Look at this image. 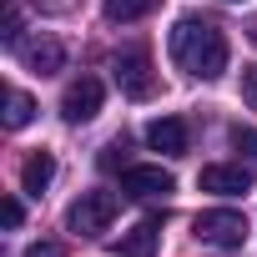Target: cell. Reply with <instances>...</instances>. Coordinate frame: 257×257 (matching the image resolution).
<instances>
[{
	"mask_svg": "<svg viewBox=\"0 0 257 257\" xmlns=\"http://www.w3.org/2000/svg\"><path fill=\"white\" fill-rule=\"evenodd\" d=\"M172 61L187 76H197V81H217L227 71V36H222V26H212L202 16H182L172 26Z\"/></svg>",
	"mask_w": 257,
	"mask_h": 257,
	"instance_id": "6da1fadb",
	"label": "cell"
},
{
	"mask_svg": "<svg viewBox=\"0 0 257 257\" xmlns=\"http://www.w3.org/2000/svg\"><path fill=\"white\" fill-rule=\"evenodd\" d=\"M116 212H121V197H116V192H81V197L66 207V227H71L76 237H101V232L116 222Z\"/></svg>",
	"mask_w": 257,
	"mask_h": 257,
	"instance_id": "7a4b0ae2",
	"label": "cell"
},
{
	"mask_svg": "<svg viewBox=\"0 0 257 257\" xmlns=\"http://www.w3.org/2000/svg\"><path fill=\"white\" fill-rule=\"evenodd\" d=\"M192 232L202 242H212V247H242L247 242V217L232 212V207H212V212H202L192 222Z\"/></svg>",
	"mask_w": 257,
	"mask_h": 257,
	"instance_id": "3957f363",
	"label": "cell"
},
{
	"mask_svg": "<svg viewBox=\"0 0 257 257\" xmlns=\"http://www.w3.org/2000/svg\"><path fill=\"white\" fill-rule=\"evenodd\" d=\"M111 71H116V86H121V96H132V101H147V96L157 91L152 56H147V51H121Z\"/></svg>",
	"mask_w": 257,
	"mask_h": 257,
	"instance_id": "277c9868",
	"label": "cell"
},
{
	"mask_svg": "<svg viewBox=\"0 0 257 257\" xmlns=\"http://www.w3.org/2000/svg\"><path fill=\"white\" fill-rule=\"evenodd\" d=\"M16 56H21V66H26V71H36V76H56V71L66 66V46H61L56 36L21 41V46H16Z\"/></svg>",
	"mask_w": 257,
	"mask_h": 257,
	"instance_id": "5b68a950",
	"label": "cell"
},
{
	"mask_svg": "<svg viewBox=\"0 0 257 257\" xmlns=\"http://www.w3.org/2000/svg\"><path fill=\"white\" fill-rule=\"evenodd\" d=\"M96 111H101V81H96V76L71 81L66 96H61V116H66L71 126H81V121H91Z\"/></svg>",
	"mask_w": 257,
	"mask_h": 257,
	"instance_id": "8992f818",
	"label": "cell"
},
{
	"mask_svg": "<svg viewBox=\"0 0 257 257\" xmlns=\"http://www.w3.org/2000/svg\"><path fill=\"white\" fill-rule=\"evenodd\" d=\"M252 167H227V162H217V167H202V177H197V187L202 192H217V197H242V192H252Z\"/></svg>",
	"mask_w": 257,
	"mask_h": 257,
	"instance_id": "52a82bcc",
	"label": "cell"
},
{
	"mask_svg": "<svg viewBox=\"0 0 257 257\" xmlns=\"http://www.w3.org/2000/svg\"><path fill=\"white\" fill-rule=\"evenodd\" d=\"M121 192H132V197H172L177 192V177L167 167H126L121 172Z\"/></svg>",
	"mask_w": 257,
	"mask_h": 257,
	"instance_id": "ba28073f",
	"label": "cell"
},
{
	"mask_svg": "<svg viewBox=\"0 0 257 257\" xmlns=\"http://www.w3.org/2000/svg\"><path fill=\"white\" fill-rule=\"evenodd\" d=\"M147 147L152 152H167V157H182L187 152V121L182 116H157L147 126Z\"/></svg>",
	"mask_w": 257,
	"mask_h": 257,
	"instance_id": "9c48e42d",
	"label": "cell"
},
{
	"mask_svg": "<svg viewBox=\"0 0 257 257\" xmlns=\"http://www.w3.org/2000/svg\"><path fill=\"white\" fill-rule=\"evenodd\" d=\"M157 237H162V222H157V217H142L132 232H126V237L116 242V252H121V257H152Z\"/></svg>",
	"mask_w": 257,
	"mask_h": 257,
	"instance_id": "30bf717a",
	"label": "cell"
},
{
	"mask_svg": "<svg viewBox=\"0 0 257 257\" xmlns=\"http://www.w3.org/2000/svg\"><path fill=\"white\" fill-rule=\"evenodd\" d=\"M51 177H56V157H51V152H36V157L21 167V187H26L31 197H41V192L51 187Z\"/></svg>",
	"mask_w": 257,
	"mask_h": 257,
	"instance_id": "8fae6325",
	"label": "cell"
},
{
	"mask_svg": "<svg viewBox=\"0 0 257 257\" xmlns=\"http://www.w3.org/2000/svg\"><path fill=\"white\" fill-rule=\"evenodd\" d=\"M157 6H162V0H106V21H116V26H132V21L152 16Z\"/></svg>",
	"mask_w": 257,
	"mask_h": 257,
	"instance_id": "7c38bea8",
	"label": "cell"
},
{
	"mask_svg": "<svg viewBox=\"0 0 257 257\" xmlns=\"http://www.w3.org/2000/svg\"><path fill=\"white\" fill-rule=\"evenodd\" d=\"M31 121H36V101H31L26 91H11V96H6V126L21 132V126H31Z\"/></svg>",
	"mask_w": 257,
	"mask_h": 257,
	"instance_id": "4fadbf2b",
	"label": "cell"
},
{
	"mask_svg": "<svg viewBox=\"0 0 257 257\" xmlns=\"http://www.w3.org/2000/svg\"><path fill=\"white\" fill-rule=\"evenodd\" d=\"M0 41H6L11 51L21 46V11H16V0H6V6H0Z\"/></svg>",
	"mask_w": 257,
	"mask_h": 257,
	"instance_id": "5bb4252c",
	"label": "cell"
},
{
	"mask_svg": "<svg viewBox=\"0 0 257 257\" xmlns=\"http://www.w3.org/2000/svg\"><path fill=\"white\" fill-rule=\"evenodd\" d=\"M232 147H237L242 157L257 162V132H252V126H232Z\"/></svg>",
	"mask_w": 257,
	"mask_h": 257,
	"instance_id": "9a60e30c",
	"label": "cell"
},
{
	"mask_svg": "<svg viewBox=\"0 0 257 257\" xmlns=\"http://www.w3.org/2000/svg\"><path fill=\"white\" fill-rule=\"evenodd\" d=\"M242 101L257 111V66H242Z\"/></svg>",
	"mask_w": 257,
	"mask_h": 257,
	"instance_id": "2e32d148",
	"label": "cell"
},
{
	"mask_svg": "<svg viewBox=\"0 0 257 257\" xmlns=\"http://www.w3.org/2000/svg\"><path fill=\"white\" fill-rule=\"evenodd\" d=\"M21 217H26V212H21V202H16V197L0 202V222H6V227H21Z\"/></svg>",
	"mask_w": 257,
	"mask_h": 257,
	"instance_id": "e0dca14e",
	"label": "cell"
},
{
	"mask_svg": "<svg viewBox=\"0 0 257 257\" xmlns=\"http://www.w3.org/2000/svg\"><path fill=\"white\" fill-rule=\"evenodd\" d=\"M26 257H66V247L61 242H36V247H26Z\"/></svg>",
	"mask_w": 257,
	"mask_h": 257,
	"instance_id": "ac0fdd59",
	"label": "cell"
},
{
	"mask_svg": "<svg viewBox=\"0 0 257 257\" xmlns=\"http://www.w3.org/2000/svg\"><path fill=\"white\" fill-rule=\"evenodd\" d=\"M247 41H252V46H257V16H252V21H247Z\"/></svg>",
	"mask_w": 257,
	"mask_h": 257,
	"instance_id": "d6986e66",
	"label": "cell"
},
{
	"mask_svg": "<svg viewBox=\"0 0 257 257\" xmlns=\"http://www.w3.org/2000/svg\"><path fill=\"white\" fill-rule=\"evenodd\" d=\"M227 6H237V0H227Z\"/></svg>",
	"mask_w": 257,
	"mask_h": 257,
	"instance_id": "ffe728a7",
	"label": "cell"
}]
</instances>
